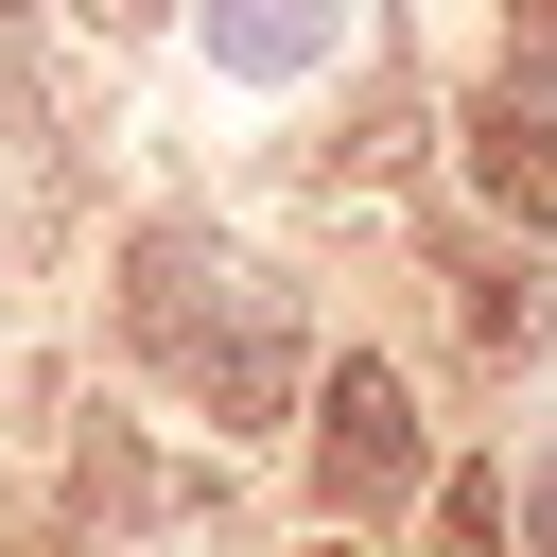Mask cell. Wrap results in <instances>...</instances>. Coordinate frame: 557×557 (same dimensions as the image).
<instances>
[{"label":"cell","instance_id":"cell-1","mask_svg":"<svg viewBox=\"0 0 557 557\" xmlns=\"http://www.w3.org/2000/svg\"><path fill=\"white\" fill-rule=\"evenodd\" d=\"M122 331H139V366L191 383L226 435H278V400H296V296L244 278L209 226H139V244H122Z\"/></svg>","mask_w":557,"mask_h":557},{"label":"cell","instance_id":"cell-2","mask_svg":"<svg viewBox=\"0 0 557 557\" xmlns=\"http://www.w3.org/2000/svg\"><path fill=\"white\" fill-rule=\"evenodd\" d=\"M313 487H331V505H400V487H418V400H400V366H331V400H313Z\"/></svg>","mask_w":557,"mask_h":557},{"label":"cell","instance_id":"cell-3","mask_svg":"<svg viewBox=\"0 0 557 557\" xmlns=\"http://www.w3.org/2000/svg\"><path fill=\"white\" fill-rule=\"evenodd\" d=\"M191 35H209V70H226V87H296V70H331V35H348V17H331V0H209Z\"/></svg>","mask_w":557,"mask_h":557},{"label":"cell","instance_id":"cell-4","mask_svg":"<svg viewBox=\"0 0 557 557\" xmlns=\"http://www.w3.org/2000/svg\"><path fill=\"white\" fill-rule=\"evenodd\" d=\"M470 191H487V209H522V226L557 209V122H540V87H505V104L470 122Z\"/></svg>","mask_w":557,"mask_h":557},{"label":"cell","instance_id":"cell-5","mask_svg":"<svg viewBox=\"0 0 557 557\" xmlns=\"http://www.w3.org/2000/svg\"><path fill=\"white\" fill-rule=\"evenodd\" d=\"M453 296H470V348H522V331H540V296H522V261H505V244H470V261H453Z\"/></svg>","mask_w":557,"mask_h":557},{"label":"cell","instance_id":"cell-6","mask_svg":"<svg viewBox=\"0 0 557 557\" xmlns=\"http://www.w3.org/2000/svg\"><path fill=\"white\" fill-rule=\"evenodd\" d=\"M87 505H104V522H191V470H157V453H87Z\"/></svg>","mask_w":557,"mask_h":557},{"label":"cell","instance_id":"cell-7","mask_svg":"<svg viewBox=\"0 0 557 557\" xmlns=\"http://www.w3.org/2000/svg\"><path fill=\"white\" fill-rule=\"evenodd\" d=\"M435 557H522V522H505V470H453V487H435Z\"/></svg>","mask_w":557,"mask_h":557},{"label":"cell","instance_id":"cell-8","mask_svg":"<svg viewBox=\"0 0 557 557\" xmlns=\"http://www.w3.org/2000/svg\"><path fill=\"white\" fill-rule=\"evenodd\" d=\"M35 122H52V87H35V35L0 17V139H35Z\"/></svg>","mask_w":557,"mask_h":557},{"label":"cell","instance_id":"cell-9","mask_svg":"<svg viewBox=\"0 0 557 557\" xmlns=\"http://www.w3.org/2000/svg\"><path fill=\"white\" fill-rule=\"evenodd\" d=\"M505 522H522V557H557V470H540V487H505Z\"/></svg>","mask_w":557,"mask_h":557},{"label":"cell","instance_id":"cell-10","mask_svg":"<svg viewBox=\"0 0 557 557\" xmlns=\"http://www.w3.org/2000/svg\"><path fill=\"white\" fill-rule=\"evenodd\" d=\"M540 70H557V0H522V87H540Z\"/></svg>","mask_w":557,"mask_h":557},{"label":"cell","instance_id":"cell-11","mask_svg":"<svg viewBox=\"0 0 557 557\" xmlns=\"http://www.w3.org/2000/svg\"><path fill=\"white\" fill-rule=\"evenodd\" d=\"M70 17H87V35H139V17H174V0H70Z\"/></svg>","mask_w":557,"mask_h":557}]
</instances>
